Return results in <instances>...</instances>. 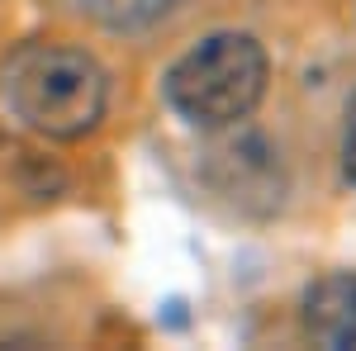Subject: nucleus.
Returning a JSON list of instances; mask_svg holds the SVG:
<instances>
[{"mask_svg":"<svg viewBox=\"0 0 356 351\" xmlns=\"http://www.w3.org/2000/svg\"><path fill=\"white\" fill-rule=\"evenodd\" d=\"M0 90L10 114L43 138L90 133L110 105L105 67L72 43H24L5 62Z\"/></svg>","mask_w":356,"mask_h":351,"instance_id":"1","label":"nucleus"},{"mask_svg":"<svg viewBox=\"0 0 356 351\" xmlns=\"http://www.w3.org/2000/svg\"><path fill=\"white\" fill-rule=\"evenodd\" d=\"M266 72V48L252 33H209L166 72V105L204 133H228L261 105Z\"/></svg>","mask_w":356,"mask_h":351,"instance_id":"2","label":"nucleus"},{"mask_svg":"<svg viewBox=\"0 0 356 351\" xmlns=\"http://www.w3.org/2000/svg\"><path fill=\"white\" fill-rule=\"evenodd\" d=\"M304 332L318 342V347L347 351L356 347V275L352 270H337L309 285L304 295Z\"/></svg>","mask_w":356,"mask_h":351,"instance_id":"3","label":"nucleus"},{"mask_svg":"<svg viewBox=\"0 0 356 351\" xmlns=\"http://www.w3.org/2000/svg\"><path fill=\"white\" fill-rule=\"evenodd\" d=\"M181 0H86V10L114 33H134V28H152L166 19Z\"/></svg>","mask_w":356,"mask_h":351,"instance_id":"4","label":"nucleus"},{"mask_svg":"<svg viewBox=\"0 0 356 351\" xmlns=\"http://www.w3.org/2000/svg\"><path fill=\"white\" fill-rule=\"evenodd\" d=\"M342 166H347V176L356 181V100L347 109V138H342Z\"/></svg>","mask_w":356,"mask_h":351,"instance_id":"5","label":"nucleus"}]
</instances>
